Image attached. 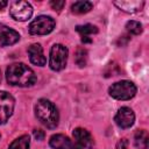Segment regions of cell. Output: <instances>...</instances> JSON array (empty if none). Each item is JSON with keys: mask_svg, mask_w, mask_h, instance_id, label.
Returning <instances> with one entry per match:
<instances>
[{"mask_svg": "<svg viewBox=\"0 0 149 149\" xmlns=\"http://www.w3.org/2000/svg\"><path fill=\"white\" fill-rule=\"evenodd\" d=\"M6 79L13 86L28 87L35 84L36 74L24 63H13L6 70Z\"/></svg>", "mask_w": 149, "mask_h": 149, "instance_id": "6da1fadb", "label": "cell"}, {"mask_svg": "<svg viewBox=\"0 0 149 149\" xmlns=\"http://www.w3.org/2000/svg\"><path fill=\"white\" fill-rule=\"evenodd\" d=\"M35 115L37 120L47 128L54 129L58 125L59 115L56 106L48 99H40L35 105Z\"/></svg>", "mask_w": 149, "mask_h": 149, "instance_id": "7a4b0ae2", "label": "cell"}, {"mask_svg": "<svg viewBox=\"0 0 149 149\" xmlns=\"http://www.w3.org/2000/svg\"><path fill=\"white\" fill-rule=\"evenodd\" d=\"M108 93L112 98L118 100H129L136 94V86L130 80H120L112 84L108 88Z\"/></svg>", "mask_w": 149, "mask_h": 149, "instance_id": "3957f363", "label": "cell"}, {"mask_svg": "<svg viewBox=\"0 0 149 149\" xmlns=\"http://www.w3.org/2000/svg\"><path fill=\"white\" fill-rule=\"evenodd\" d=\"M68 48L63 44H54L50 49V58H49V65L51 70L54 71H61L66 66L68 62Z\"/></svg>", "mask_w": 149, "mask_h": 149, "instance_id": "277c9868", "label": "cell"}, {"mask_svg": "<svg viewBox=\"0 0 149 149\" xmlns=\"http://www.w3.org/2000/svg\"><path fill=\"white\" fill-rule=\"evenodd\" d=\"M55 20L48 15H40L29 24V33L33 35H47L54 30Z\"/></svg>", "mask_w": 149, "mask_h": 149, "instance_id": "5b68a950", "label": "cell"}, {"mask_svg": "<svg viewBox=\"0 0 149 149\" xmlns=\"http://www.w3.org/2000/svg\"><path fill=\"white\" fill-rule=\"evenodd\" d=\"M9 14L10 16L16 21H27L33 15V7L27 1H13L9 7Z\"/></svg>", "mask_w": 149, "mask_h": 149, "instance_id": "8992f818", "label": "cell"}, {"mask_svg": "<svg viewBox=\"0 0 149 149\" xmlns=\"http://www.w3.org/2000/svg\"><path fill=\"white\" fill-rule=\"evenodd\" d=\"M15 100L13 95L6 91H0V125L6 123L13 114Z\"/></svg>", "mask_w": 149, "mask_h": 149, "instance_id": "52a82bcc", "label": "cell"}, {"mask_svg": "<svg viewBox=\"0 0 149 149\" xmlns=\"http://www.w3.org/2000/svg\"><path fill=\"white\" fill-rule=\"evenodd\" d=\"M114 120H115V123L120 128L126 129V128H129V127H132L134 125L135 114H134L132 108H129V107H121L116 112Z\"/></svg>", "mask_w": 149, "mask_h": 149, "instance_id": "ba28073f", "label": "cell"}, {"mask_svg": "<svg viewBox=\"0 0 149 149\" xmlns=\"http://www.w3.org/2000/svg\"><path fill=\"white\" fill-rule=\"evenodd\" d=\"M19 40H20V34L16 30L0 23V47L15 44Z\"/></svg>", "mask_w": 149, "mask_h": 149, "instance_id": "9c48e42d", "label": "cell"}, {"mask_svg": "<svg viewBox=\"0 0 149 149\" xmlns=\"http://www.w3.org/2000/svg\"><path fill=\"white\" fill-rule=\"evenodd\" d=\"M28 55H29V59L33 64L38 65V66H43L47 63V58L43 54V49L41 47V44L38 43H33L29 48H28Z\"/></svg>", "mask_w": 149, "mask_h": 149, "instance_id": "30bf717a", "label": "cell"}, {"mask_svg": "<svg viewBox=\"0 0 149 149\" xmlns=\"http://www.w3.org/2000/svg\"><path fill=\"white\" fill-rule=\"evenodd\" d=\"M72 136L74 139V142L80 144L84 149L93 147V137L88 130L84 128H76L72 133Z\"/></svg>", "mask_w": 149, "mask_h": 149, "instance_id": "8fae6325", "label": "cell"}, {"mask_svg": "<svg viewBox=\"0 0 149 149\" xmlns=\"http://www.w3.org/2000/svg\"><path fill=\"white\" fill-rule=\"evenodd\" d=\"M120 10L128 13V14H134L140 12L143 6H144V1H140V0H130V1H114L113 2Z\"/></svg>", "mask_w": 149, "mask_h": 149, "instance_id": "7c38bea8", "label": "cell"}, {"mask_svg": "<svg viewBox=\"0 0 149 149\" xmlns=\"http://www.w3.org/2000/svg\"><path fill=\"white\" fill-rule=\"evenodd\" d=\"M49 144L52 149H69L71 141L68 136L63 134H55L50 137Z\"/></svg>", "mask_w": 149, "mask_h": 149, "instance_id": "4fadbf2b", "label": "cell"}, {"mask_svg": "<svg viewBox=\"0 0 149 149\" xmlns=\"http://www.w3.org/2000/svg\"><path fill=\"white\" fill-rule=\"evenodd\" d=\"M134 144L137 149H148L149 146V135L146 130L140 129L134 135Z\"/></svg>", "mask_w": 149, "mask_h": 149, "instance_id": "5bb4252c", "label": "cell"}, {"mask_svg": "<svg viewBox=\"0 0 149 149\" xmlns=\"http://www.w3.org/2000/svg\"><path fill=\"white\" fill-rule=\"evenodd\" d=\"M93 7V3L91 1H76L71 6V10L74 14H85L90 12Z\"/></svg>", "mask_w": 149, "mask_h": 149, "instance_id": "9a60e30c", "label": "cell"}, {"mask_svg": "<svg viewBox=\"0 0 149 149\" xmlns=\"http://www.w3.org/2000/svg\"><path fill=\"white\" fill-rule=\"evenodd\" d=\"M30 146V139L28 135H22L17 139H15L8 147V149H29Z\"/></svg>", "mask_w": 149, "mask_h": 149, "instance_id": "2e32d148", "label": "cell"}, {"mask_svg": "<svg viewBox=\"0 0 149 149\" xmlns=\"http://www.w3.org/2000/svg\"><path fill=\"white\" fill-rule=\"evenodd\" d=\"M76 30L81 35V36H88V35H92V34H97L98 33V28L93 24H83V26H77L76 27Z\"/></svg>", "mask_w": 149, "mask_h": 149, "instance_id": "e0dca14e", "label": "cell"}, {"mask_svg": "<svg viewBox=\"0 0 149 149\" xmlns=\"http://www.w3.org/2000/svg\"><path fill=\"white\" fill-rule=\"evenodd\" d=\"M126 29L133 35H140L142 33V24L139 21L130 20L126 23Z\"/></svg>", "mask_w": 149, "mask_h": 149, "instance_id": "ac0fdd59", "label": "cell"}, {"mask_svg": "<svg viewBox=\"0 0 149 149\" xmlns=\"http://www.w3.org/2000/svg\"><path fill=\"white\" fill-rule=\"evenodd\" d=\"M86 61H87V51L83 48H79L76 52V63L83 68L86 65Z\"/></svg>", "mask_w": 149, "mask_h": 149, "instance_id": "d6986e66", "label": "cell"}, {"mask_svg": "<svg viewBox=\"0 0 149 149\" xmlns=\"http://www.w3.org/2000/svg\"><path fill=\"white\" fill-rule=\"evenodd\" d=\"M64 5H65V1H57V0L56 1H50V6L57 12H59L64 7Z\"/></svg>", "mask_w": 149, "mask_h": 149, "instance_id": "ffe728a7", "label": "cell"}, {"mask_svg": "<svg viewBox=\"0 0 149 149\" xmlns=\"http://www.w3.org/2000/svg\"><path fill=\"white\" fill-rule=\"evenodd\" d=\"M116 149H128V141L126 139L119 140V142L116 143Z\"/></svg>", "mask_w": 149, "mask_h": 149, "instance_id": "44dd1931", "label": "cell"}, {"mask_svg": "<svg viewBox=\"0 0 149 149\" xmlns=\"http://www.w3.org/2000/svg\"><path fill=\"white\" fill-rule=\"evenodd\" d=\"M34 136H35L36 140L41 141V140L44 139V132H43L42 129H35V130H34Z\"/></svg>", "mask_w": 149, "mask_h": 149, "instance_id": "7402d4cb", "label": "cell"}, {"mask_svg": "<svg viewBox=\"0 0 149 149\" xmlns=\"http://www.w3.org/2000/svg\"><path fill=\"white\" fill-rule=\"evenodd\" d=\"M69 149H84L80 144H78L77 142H71V144H70V148Z\"/></svg>", "mask_w": 149, "mask_h": 149, "instance_id": "603a6c76", "label": "cell"}, {"mask_svg": "<svg viewBox=\"0 0 149 149\" xmlns=\"http://www.w3.org/2000/svg\"><path fill=\"white\" fill-rule=\"evenodd\" d=\"M81 42H83V43H91L92 40L88 38V36H81Z\"/></svg>", "mask_w": 149, "mask_h": 149, "instance_id": "cb8c5ba5", "label": "cell"}, {"mask_svg": "<svg viewBox=\"0 0 149 149\" xmlns=\"http://www.w3.org/2000/svg\"><path fill=\"white\" fill-rule=\"evenodd\" d=\"M7 5H8V2H7V1H5V0H0V9L5 8Z\"/></svg>", "mask_w": 149, "mask_h": 149, "instance_id": "d4e9b609", "label": "cell"}, {"mask_svg": "<svg viewBox=\"0 0 149 149\" xmlns=\"http://www.w3.org/2000/svg\"><path fill=\"white\" fill-rule=\"evenodd\" d=\"M0 80H1V71H0Z\"/></svg>", "mask_w": 149, "mask_h": 149, "instance_id": "484cf974", "label": "cell"}]
</instances>
